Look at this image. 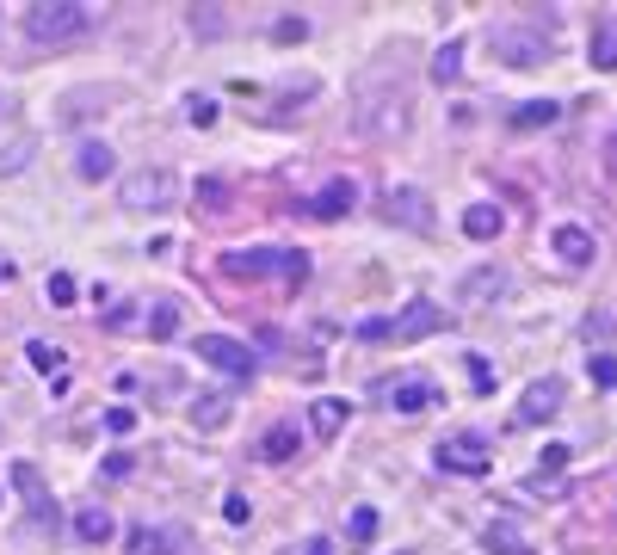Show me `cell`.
<instances>
[{
	"mask_svg": "<svg viewBox=\"0 0 617 555\" xmlns=\"http://www.w3.org/2000/svg\"><path fill=\"white\" fill-rule=\"evenodd\" d=\"M278 278H284V284H309V253H303V247L278 253Z\"/></svg>",
	"mask_w": 617,
	"mask_h": 555,
	"instance_id": "obj_25",
	"label": "cell"
},
{
	"mask_svg": "<svg viewBox=\"0 0 617 555\" xmlns=\"http://www.w3.org/2000/svg\"><path fill=\"white\" fill-rule=\"evenodd\" d=\"M463 74V37H451V44H439V56H432V81L439 87H451Z\"/></svg>",
	"mask_w": 617,
	"mask_h": 555,
	"instance_id": "obj_24",
	"label": "cell"
},
{
	"mask_svg": "<svg viewBox=\"0 0 617 555\" xmlns=\"http://www.w3.org/2000/svg\"><path fill=\"white\" fill-rule=\"evenodd\" d=\"M488 44H494V56H500L506 68H537V62L556 56V37L543 31L537 19H506V25H494Z\"/></svg>",
	"mask_w": 617,
	"mask_h": 555,
	"instance_id": "obj_2",
	"label": "cell"
},
{
	"mask_svg": "<svg viewBox=\"0 0 617 555\" xmlns=\"http://www.w3.org/2000/svg\"><path fill=\"white\" fill-rule=\"evenodd\" d=\"M223 518H229V525H247V518H253V500H247V494H229V500H223Z\"/></svg>",
	"mask_w": 617,
	"mask_h": 555,
	"instance_id": "obj_33",
	"label": "cell"
},
{
	"mask_svg": "<svg viewBox=\"0 0 617 555\" xmlns=\"http://www.w3.org/2000/svg\"><path fill=\"white\" fill-rule=\"evenodd\" d=\"M303 31H309L303 19H278V25H272V37H278V44H297V37H303Z\"/></svg>",
	"mask_w": 617,
	"mask_h": 555,
	"instance_id": "obj_36",
	"label": "cell"
},
{
	"mask_svg": "<svg viewBox=\"0 0 617 555\" xmlns=\"http://www.w3.org/2000/svg\"><path fill=\"white\" fill-rule=\"evenodd\" d=\"M303 555H334V543H328V537H309V543H303Z\"/></svg>",
	"mask_w": 617,
	"mask_h": 555,
	"instance_id": "obj_42",
	"label": "cell"
},
{
	"mask_svg": "<svg viewBox=\"0 0 617 555\" xmlns=\"http://www.w3.org/2000/svg\"><path fill=\"white\" fill-rule=\"evenodd\" d=\"M198 204H210V216H223V204H229V185H223V179H204V185H198Z\"/></svg>",
	"mask_w": 617,
	"mask_h": 555,
	"instance_id": "obj_29",
	"label": "cell"
},
{
	"mask_svg": "<svg viewBox=\"0 0 617 555\" xmlns=\"http://www.w3.org/2000/svg\"><path fill=\"white\" fill-rule=\"evenodd\" d=\"M587 56H593V68L617 74V13H605V19L593 25V44H587Z\"/></svg>",
	"mask_w": 617,
	"mask_h": 555,
	"instance_id": "obj_18",
	"label": "cell"
},
{
	"mask_svg": "<svg viewBox=\"0 0 617 555\" xmlns=\"http://www.w3.org/2000/svg\"><path fill=\"white\" fill-rule=\"evenodd\" d=\"M500 229H506V216H500L494 204H469V210H463V235H469V241H494Z\"/></svg>",
	"mask_w": 617,
	"mask_h": 555,
	"instance_id": "obj_20",
	"label": "cell"
},
{
	"mask_svg": "<svg viewBox=\"0 0 617 555\" xmlns=\"http://www.w3.org/2000/svg\"><path fill=\"white\" fill-rule=\"evenodd\" d=\"M593 377H599V389H617V358L611 352H593Z\"/></svg>",
	"mask_w": 617,
	"mask_h": 555,
	"instance_id": "obj_32",
	"label": "cell"
},
{
	"mask_svg": "<svg viewBox=\"0 0 617 555\" xmlns=\"http://www.w3.org/2000/svg\"><path fill=\"white\" fill-rule=\"evenodd\" d=\"M149 333H155V340H173V333H179V309L167 303V296H161L155 315H149Z\"/></svg>",
	"mask_w": 617,
	"mask_h": 555,
	"instance_id": "obj_27",
	"label": "cell"
},
{
	"mask_svg": "<svg viewBox=\"0 0 617 555\" xmlns=\"http://www.w3.org/2000/svg\"><path fill=\"white\" fill-rule=\"evenodd\" d=\"M7 272H13V266H7V259H0V278H7Z\"/></svg>",
	"mask_w": 617,
	"mask_h": 555,
	"instance_id": "obj_43",
	"label": "cell"
},
{
	"mask_svg": "<svg viewBox=\"0 0 617 555\" xmlns=\"http://www.w3.org/2000/svg\"><path fill=\"white\" fill-rule=\"evenodd\" d=\"M580 333H587V340H611V315H587V327H580Z\"/></svg>",
	"mask_w": 617,
	"mask_h": 555,
	"instance_id": "obj_39",
	"label": "cell"
},
{
	"mask_svg": "<svg viewBox=\"0 0 617 555\" xmlns=\"http://www.w3.org/2000/svg\"><path fill=\"white\" fill-rule=\"evenodd\" d=\"M439 469H451V475H488L494 469V438L488 432H451V438H439Z\"/></svg>",
	"mask_w": 617,
	"mask_h": 555,
	"instance_id": "obj_4",
	"label": "cell"
},
{
	"mask_svg": "<svg viewBox=\"0 0 617 555\" xmlns=\"http://www.w3.org/2000/svg\"><path fill=\"white\" fill-rule=\"evenodd\" d=\"M25 358L38 364V370H62V346H50V340H31V346H25Z\"/></svg>",
	"mask_w": 617,
	"mask_h": 555,
	"instance_id": "obj_28",
	"label": "cell"
},
{
	"mask_svg": "<svg viewBox=\"0 0 617 555\" xmlns=\"http://www.w3.org/2000/svg\"><path fill=\"white\" fill-rule=\"evenodd\" d=\"M173 198H179V179H173L167 167H136V173H124V185H118V204H124V210H142V216L173 210Z\"/></svg>",
	"mask_w": 617,
	"mask_h": 555,
	"instance_id": "obj_3",
	"label": "cell"
},
{
	"mask_svg": "<svg viewBox=\"0 0 617 555\" xmlns=\"http://www.w3.org/2000/svg\"><path fill=\"white\" fill-rule=\"evenodd\" d=\"M469 383H476V395H488V389H494V364H488L482 352H469Z\"/></svg>",
	"mask_w": 617,
	"mask_h": 555,
	"instance_id": "obj_30",
	"label": "cell"
},
{
	"mask_svg": "<svg viewBox=\"0 0 617 555\" xmlns=\"http://www.w3.org/2000/svg\"><path fill=\"white\" fill-rule=\"evenodd\" d=\"M112 531H118V518L105 512V506H81V512H75V537H81V543H105Z\"/></svg>",
	"mask_w": 617,
	"mask_h": 555,
	"instance_id": "obj_21",
	"label": "cell"
},
{
	"mask_svg": "<svg viewBox=\"0 0 617 555\" xmlns=\"http://www.w3.org/2000/svg\"><path fill=\"white\" fill-rule=\"evenodd\" d=\"M99 25V7H87V0H38V7H25V37L31 44H75V37H87Z\"/></svg>",
	"mask_w": 617,
	"mask_h": 555,
	"instance_id": "obj_1",
	"label": "cell"
},
{
	"mask_svg": "<svg viewBox=\"0 0 617 555\" xmlns=\"http://www.w3.org/2000/svg\"><path fill=\"white\" fill-rule=\"evenodd\" d=\"M506 290H513V278H506L500 266H482V272H469V278H463L457 303H463V309H482V303H500Z\"/></svg>",
	"mask_w": 617,
	"mask_h": 555,
	"instance_id": "obj_11",
	"label": "cell"
},
{
	"mask_svg": "<svg viewBox=\"0 0 617 555\" xmlns=\"http://www.w3.org/2000/svg\"><path fill=\"white\" fill-rule=\"evenodd\" d=\"M186 118H192L198 130H210V124H216V99H192V105H186Z\"/></svg>",
	"mask_w": 617,
	"mask_h": 555,
	"instance_id": "obj_35",
	"label": "cell"
},
{
	"mask_svg": "<svg viewBox=\"0 0 617 555\" xmlns=\"http://www.w3.org/2000/svg\"><path fill=\"white\" fill-rule=\"evenodd\" d=\"M13 488L31 500V518H38V525H56V494L44 488V475L31 469V463H13Z\"/></svg>",
	"mask_w": 617,
	"mask_h": 555,
	"instance_id": "obj_13",
	"label": "cell"
},
{
	"mask_svg": "<svg viewBox=\"0 0 617 555\" xmlns=\"http://www.w3.org/2000/svg\"><path fill=\"white\" fill-rule=\"evenodd\" d=\"M223 272H229V278H247V284H260V278L278 272V253H272V247H235V253H223Z\"/></svg>",
	"mask_w": 617,
	"mask_h": 555,
	"instance_id": "obj_14",
	"label": "cell"
},
{
	"mask_svg": "<svg viewBox=\"0 0 617 555\" xmlns=\"http://www.w3.org/2000/svg\"><path fill=\"white\" fill-rule=\"evenodd\" d=\"M50 303H75V278H68V272H50Z\"/></svg>",
	"mask_w": 617,
	"mask_h": 555,
	"instance_id": "obj_34",
	"label": "cell"
},
{
	"mask_svg": "<svg viewBox=\"0 0 617 555\" xmlns=\"http://www.w3.org/2000/svg\"><path fill=\"white\" fill-rule=\"evenodd\" d=\"M130 549H136V555H173V543H167L161 531H149V525L130 531Z\"/></svg>",
	"mask_w": 617,
	"mask_h": 555,
	"instance_id": "obj_26",
	"label": "cell"
},
{
	"mask_svg": "<svg viewBox=\"0 0 617 555\" xmlns=\"http://www.w3.org/2000/svg\"><path fill=\"white\" fill-rule=\"evenodd\" d=\"M377 401H389L395 414H426V407H439L445 395H439V383H432V377L408 370V377H383V383H377Z\"/></svg>",
	"mask_w": 617,
	"mask_h": 555,
	"instance_id": "obj_5",
	"label": "cell"
},
{
	"mask_svg": "<svg viewBox=\"0 0 617 555\" xmlns=\"http://www.w3.org/2000/svg\"><path fill=\"white\" fill-rule=\"evenodd\" d=\"M112 161H118V155H112L105 142H81V148H75V173H81V179H105V173H112Z\"/></svg>",
	"mask_w": 617,
	"mask_h": 555,
	"instance_id": "obj_23",
	"label": "cell"
},
{
	"mask_svg": "<svg viewBox=\"0 0 617 555\" xmlns=\"http://www.w3.org/2000/svg\"><path fill=\"white\" fill-rule=\"evenodd\" d=\"M352 204H358V185H352V179L340 173V179H328V185H321V192H315V198H309L303 210H309L315 222H340V216H346Z\"/></svg>",
	"mask_w": 617,
	"mask_h": 555,
	"instance_id": "obj_10",
	"label": "cell"
},
{
	"mask_svg": "<svg viewBox=\"0 0 617 555\" xmlns=\"http://www.w3.org/2000/svg\"><path fill=\"white\" fill-rule=\"evenodd\" d=\"M482 543H488V555H537V549H531V537L513 525V518H494V525L482 531Z\"/></svg>",
	"mask_w": 617,
	"mask_h": 555,
	"instance_id": "obj_17",
	"label": "cell"
},
{
	"mask_svg": "<svg viewBox=\"0 0 617 555\" xmlns=\"http://www.w3.org/2000/svg\"><path fill=\"white\" fill-rule=\"evenodd\" d=\"M562 401H568V383H562V377H537V383L519 395V426H543V420H556V414H562Z\"/></svg>",
	"mask_w": 617,
	"mask_h": 555,
	"instance_id": "obj_8",
	"label": "cell"
},
{
	"mask_svg": "<svg viewBox=\"0 0 617 555\" xmlns=\"http://www.w3.org/2000/svg\"><path fill=\"white\" fill-rule=\"evenodd\" d=\"M105 426H112V432H118V438H124V432H130V426H136V407H112V414H105Z\"/></svg>",
	"mask_w": 617,
	"mask_h": 555,
	"instance_id": "obj_37",
	"label": "cell"
},
{
	"mask_svg": "<svg viewBox=\"0 0 617 555\" xmlns=\"http://www.w3.org/2000/svg\"><path fill=\"white\" fill-rule=\"evenodd\" d=\"M383 216L402 222V229H414V235H432V198L420 192V185H389V192H383Z\"/></svg>",
	"mask_w": 617,
	"mask_h": 555,
	"instance_id": "obj_7",
	"label": "cell"
},
{
	"mask_svg": "<svg viewBox=\"0 0 617 555\" xmlns=\"http://www.w3.org/2000/svg\"><path fill=\"white\" fill-rule=\"evenodd\" d=\"M550 253L568 259V266H593V259H599V241H593V229H580V222H562V229L550 235Z\"/></svg>",
	"mask_w": 617,
	"mask_h": 555,
	"instance_id": "obj_12",
	"label": "cell"
},
{
	"mask_svg": "<svg viewBox=\"0 0 617 555\" xmlns=\"http://www.w3.org/2000/svg\"><path fill=\"white\" fill-rule=\"evenodd\" d=\"M568 457H574V451H568V444H550V451H543V469H550V475H556V469H568Z\"/></svg>",
	"mask_w": 617,
	"mask_h": 555,
	"instance_id": "obj_38",
	"label": "cell"
},
{
	"mask_svg": "<svg viewBox=\"0 0 617 555\" xmlns=\"http://www.w3.org/2000/svg\"><path fill=\"white\" fill-rule=\"evenodd\" d=\"M192 426L198 432H223L229 426V395H198L192 401Z\"/></svg>",
	"mask_w": 617,
	"mask_h": 555,
	"instance_id": "obj_22",
	"label": "cell"
},
{
	"mask_svg": "<svg viewBox=\"0 0 617 555\" xmlns=\"http://www.w3.org/2000/svg\"><path fill=\"white\" fill-rule=\"evenodd\" d=\"M599 161H605V179H611V185H617V130H611V136H605V155H599Z\"/></svg>",
	"mask_w": 617,
	"mask_h": 555,
	"instance_id": "obj_41",
	"label": "cell"
},
{
	"mask_svg": "<svg viewBox=\"0 0 617 555\" xmlns=\"http://www.w3.org/2000/svg\"><path fill=\"white\" fill-rule=\"evenodd\" d=\"M358 340H389V321L377 315V321H358Z\"/></svg>",
	"mask_w": 617,
	"mask_h": 555,
	"instance_id": "obj_40",
	"label": "cell"
},
{
	"mask_svg": "<svg viewBox=\"0 0 617 555\" xmlns=\"http://www.w3.org/2000/svg\"><path fill=\"white\" fill-rule=\"evenodd\" d=\"M303 451V432H297V420H278V426H266V438H260V457L266 463H290Z\"/></svg>",
	"mask_w": 617,
	"mask_h": 555,
	"instance_id": "obj_16",
	"label": "cell"
},
{
	"mask_svg": "<svg viewBox=\"0 0 617 555\" xmlns=\"http://www.w3.org/2000/svg\"><path fill=\"white\" fill-rule=\"evenodd\" d=\"M556 118H562L556 99H525V105H513V130H550Z\"/></svg>",
	"mask_w": 617,
	"mask_h": 555,
	"instance_id": "obj_19",
	"label": "cell"
},
{
	"mask_svg": "<svg viewBox=\"0 0 617 555\" xmlns=\"http://www.w3.org/2000/svg\"><path fill=\"white\" fill-rule=\"evenodd\" d=\"M352 537H358V543H371V537H377V512H371V506H358V512H352Z\"/></svg>",
	"mask_w": 617,
	"mask_h": 555,
	"instance_id": "obj_31",
	"label": "cell"
},
{
	"mask_svg": "<svg viewBox=\"0 0 617 555\" xmlns=\"http://www.w3.org/2000/svg\"><path fill=\"white\" fill-rule=\"evenodd\" d=\"M352 420V401H340V395H321V401H309V426H315V438L328 444V438H340V426Z\"/></svg>",
	"mask_w": 617,
	"mask_h": 555,
	"instance_id": "obj_15",
	"label": "cell"
},
{
	"mask_svg": "<svg viewBox=\"0 0 617 555\" xmlns=\"http://www.w3.org/2000/svg\"><path fill=\"white\" fill-rule=\"evenodd\" d=\"M439 327H445V309L432 303V296H414V303H408L402 315L389 321V333H395V340H426V333H439Z\"/></svg>",
	"mask_w": 617,
	"mask_h": 555,
	"instance_id": "obj_9",
	"label": "cell"
},
{
	"mask_svg": "<svg viewBox=\"0 0 617 555\" xmlns=\"http://www.w3.org/2000/svg\"><path fill=\"white\" fill-rule=\"evenodd\" d=\"M198 358H204V364H216V370H223V377H235V383H247L253 370H260L253 346L229 340V333H198Z\"/></svg>",
	"mask_w": 617,
	"mask_h": 555,
	"instance_id": "obj_6",
	"label": "cell"
}]
</instances>
